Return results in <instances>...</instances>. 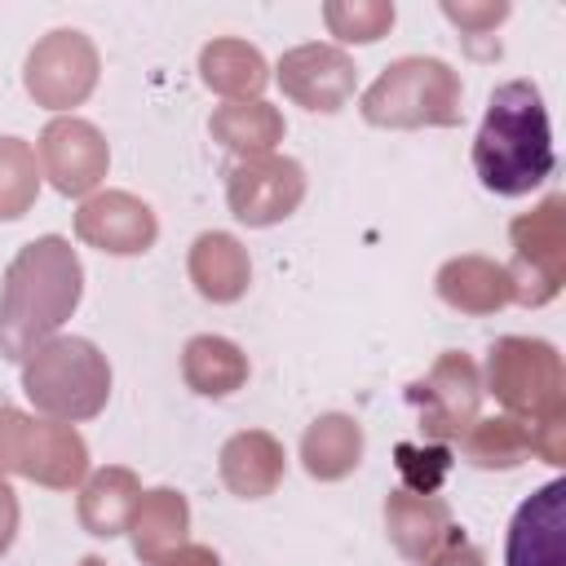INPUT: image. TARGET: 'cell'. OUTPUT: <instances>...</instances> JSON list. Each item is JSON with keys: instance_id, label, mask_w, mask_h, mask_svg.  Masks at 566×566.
Segmentation results:
<instances>
[{"instance_id": "1", "label": "cell", "mask_w": 566, "mask_h": 566, "mask_svg": "<svg viewBox=\"0 0 566 566\" xmlns=\"http://www.w3.org/2000/svg\"><path fill=\"white\" fill-rule=\"evenodd\" d=\"M553 128L531 80H509L491 93L486 119L473 137V172L491 195L517 199L553 177Z\"/></svg>"}, {"instance_id": "2", "label": "cell", "mask_w": 566, "mask_h": 566, "mask_svg": "<svg viewBox=\"0 0 566 566\" xmlns=\"http://www.w3.org/2000/svg\"><path fill=\"white\" fill-rule=\"evenodd\" d=\"M504 566H566V482H544L531 500L517 504Z\"/></svg>"}]
</instances>
